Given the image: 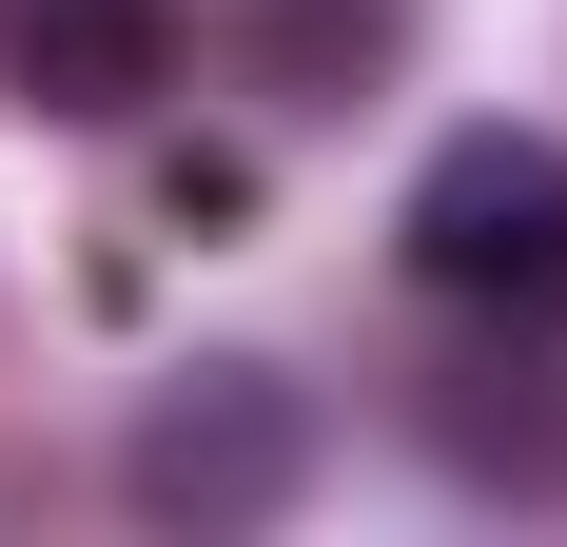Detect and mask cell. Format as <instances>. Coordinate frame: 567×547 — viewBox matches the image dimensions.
<instances>
[{
  "mask_svg": "<svg viewBox=\"0 0 567 547\" xmlns=\"http://www.w3.org/2000/svg\"><path fill=\"white\" fill-rule=\"evenodd\" d=\"M176 79V0H0V99L20 117H137Z\"/></svg>",
  "mask_w": 567,
  "mask_h": 547,
  "instance_id": "4",
  "label": "cell"
},
{
  "mask_svg": "<svg viewBox=\"0 0 567 547\" xmlns=\"http://www.w3.org/2000/svg\"><path fill=\"white\" fill-rule=\"evenodd\" d=\"M392 255L411 293H451V313H509V332H567V137L528 117H451L392 196Z\"/></svg>",
  "mask_w": 567,
  "mask_h": 547,
  "instance_id": "1",
  "label": "cell"
},
{
  "mask_svg": "<svg viewBox=\"0 0 567 547\" xmlns=\"http://www.w3.org/2000/svg\"><path fill=\"white\" fill-rule=\"evenodd\" d=\"M411 431H431V469L451 489H509V508H567V352L509 313H470L451 372H411Z\"/></svg>",
  "mask_w": 567,
  "mask_h": 547,
  "instance_id": "3",
  "label": "cell"
},
{
  "mask_svg": "<svg viewBox=\"0 0 567 547\" xmlns=\"http://www.w3.org/2000/svg\"><path fill=\"white\" fill-rule=\"evenodd\" d=\"M392 40H411V0H255V20H235V59H255V79H275V99H372V79H392Z\"/></svg>",
  "mask_w": 567,
  "mask_h": 547,
  "instance_id": "5",
  "label": "cell"
},
{
  "mask_svg": "<svg viewBox=\"0 0 567 547\" xmlns=\"http://www.w3.org/2000/svg\"><path fill=\"white\" fill-rule=\"evenodd\" d=\"M293 489H313V391L275 372V352H196V372L137 391V431H117V508L137 528H293Z\"/></svg>",
  "mask_w": 567,
  "mask_h": 547,
  "instance_id": "2",
  "label": "cell"
}]
</instances>
